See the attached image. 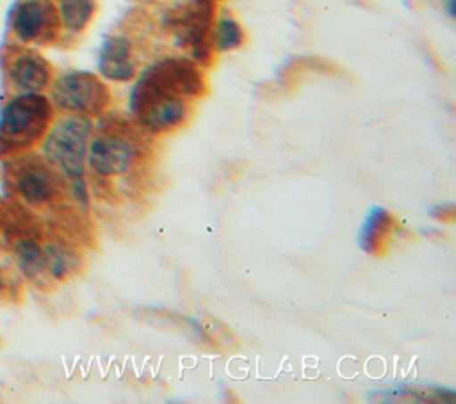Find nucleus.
<instances>
[{"label": "nucleus", "mask_w": 456, "mask_h": 404, "mask_svg": "<svg viewBox=\"0 0 456 404\" xmlns=\"http://www.w3.org/2000/svg\"><path fill=\"white\" fill-rule=\"evenodd\" d=\"M43 251H45L46 272L53 281H66L68 278L77 274L84 265L82 256L66 244L48 242L43 246Z\"/></svg>", "instance_id": "obj_12"}, {"label": "nucleus", "mask_w": 456, "mask_h": 404, "mask_svg": "<svg viewBox=\"0 0 456 404\" xmlns=\"http://www.w3.org/2000/svg\"><path fill=\"white\" fill-rule=\"evenodd\" d=\"M53 105L39 93H21L0 112V157L18 155L45 137Z\"/></svg>", "instance_id": "obj_3"}, {"label": "nucleus", "mask_w": 456, "mask_h": 404, "mask_svg": "<svg viewBox=\"0 0 456 404\" xmlns=\"http://www.w3.org/2000/svg\"><path fill=\"white\" fill-rule=\"evenodd\" d=\"M431 215H435L436 219L444 221V222H452L454 221V205H438L431 210Z\"/></svg>", "instance_id": "obj_17"}, {"label": "nucleus", "mask_w": 456, "mask_h": 404, "mask_svg": "<svg viewBox=\"0 0 456 404\" xmlns=\"http://www.w3.org/2000/svg\"><path fill=\"white\" fill-rule=\"evenodd\" d=\"M128 110L137 126L151 135L169 133L185 125L191 103L207 94V80L189 57H162L134 78Z\"/></svg>", "instance_id": "obj_1"}, {"label": "nucleus", "mask_w": 456, "mask_h": 404, "mask_svg": "<svg viewBox=\"0 0 456 404\" xmlns=\"http://www.w3.org/2000/svg\"><path fill=\"white\" fill-rule=\"evenodd\" d=\"M142 158L139 137L126 128H103L91 137L86 164L102 178H114L128 173Z\"/></svg>", "instance_id": "obj_7"}, {"label": "nucleus", "mask_w": 456, "mask_h": 404, "mask_svg": "<svg viewBox=\"0 0 456 404\" xmlns=\"http://www.w3.org/2000/svg\"><path fill=\"white\" fill-rule=\"evenodd\" d=\"M397 219L388 210L374 206L362 226L358 237L360 247L367 255L383 256L388 249V244L392 242L394 233L397 231Z\"/></svg>", "instance_id": "obj_10"}, {"label": "nucleus", "mask_w": 456, "mask_h": 404, "mask_svg": "<svg viewBox=\"0 0 456 404\" xmlns=\"http://www.w3.org/2000/svg\"><path fill=\"white\" fill-rule=\"evenodd\" d=\"M11 217H12V210H11V206H9V205L0 198V230L7 228V224H9Z\"/></svg>", "instance_id": "obj_18"}, {"label": "nucleus", "mask_w": 456, "mask_h": 404, "mask_svg": "<svg viewBox=\"0 0 456 404\" xmlns=\"http://www.w3.org/2000/svg\"><path fill=\"white\" fill-rule=\"evenodd\" d=\"M61 25L71 32H82L96 12V0H57Z\"/></svg>", "instance_id": "obj_14"}, {"label": "nucleus", "mask_w": 456, "mask_h": 404, "mask_svg": "<svg viewBox=\"0 0 456 404\" xmlns=\"http://www.w3.org/2000/svg\"><path fill=\"white\" fill-rule=\"evenodd\" d=\"M244 28L240 23L230 14L223 12L216 16L214 30H212V43L216 52H232L244 44Z\"/></svg>", "instance_id": "obj_15"}, {"label": "nucleus", "mask_w": 456, "mask_h": 404, "mask_svg": "<svg viewBox=\"0 0 456 404\" xmlns=\"http://www.w3.org/2000/svg\"><path fill=\"white\" fill-rule=\"evenodd\" d=\"M50 101L69 116L91 119L107 110L110 91L94 73L68 71L52 84Z\"/></svg>", "instance_id": "obj_6"}, {"label": "nucleus", "mask_w": 456, "mask_h": 404, "mask_svg": "<svg viewBox=\"0 0 456 404\" xmlns=\"http://www.w3.org/2000/svg\"><path fill=\"white\" fill-rule=\"evenodd\" d=\"M217 0H187L164 14V27L171 32L178 48L187 50L189 59L207 68L214 61L212 30Z\"/></svg>", "instance_id": "obj_4"}, {"label": "nucleus", "mask_w": 456, "mask_h": 404, "mask_svg": "<svg viewBox=\"0 0 456 404\" xmlns=\"http://www.w3.org/2000/svg\"><path fill=\"white\" fill-rule=\"evenodd\" d=\"M50 64L37 53L16 55L9 66V78L21 93H41L50 84Z\"/></svg>", "instance_id": "obj_11"}, {"label": "nucleus", "mask_w": 456, "mask_h": 404, "mask_svg": "<svg viewBox=\"0 0 456 404\" xmlns=\"http://www.w3.org/2000/svg\"><path fill=\"white\" fill-rule=\"evenodd\" d=\"M14 260L25 278L34 279L37 283L50 281V276L46 272L43 246H39L34 237H23L16 240Z\"/></svg>", "instance_id": "obj_13"}, {"label": "nucleus", "mask_w": 456, "mask_h": 404, "mask_svg": "<svg viewBox=\"0 0 456 404\" xmlns=\"http://www.w3.org/2000/svg\"><path fill=\"white\" fill-rule=\"evenodd\" d=\"M4 288V278H2V274H0V290Z\"/></svg>", "instance_id": "obj_20"}, {"label": "nucleus", "mask_w": 456, "mask_h": 404, "mask_svg": "<svg viewBox=\"0 0 456 404\" xmlns=\"http://www.w3.org/2000/svg\"><path fill=\"white\" fill-rule=\"evenodd\" d=\"M98 71L112 82H132L139 73V62L132 41L125 34H110L98 53Z\"/></svg>", "instance_id": "obj_9"}, {"label": "nucleus", "mask_w": 456, "mask_h": 404, "mask_svg": "<svg viewBox=\"0 0 456 404\" xmlns=\"http://www.w3.org/2000/svg\"><path fill=\"white\" fill-rule=\"evenodd\" d=\"M383 400L388 402H452L454 392L435 388H401L383 393Z\"/></svg>", "instance_id": "obj_16"}, {"label": "nucleus", "mask_w": 456, "mask_h": 404, "mask_svg": "<svg viewBox=\"0 0 456 404\" xmlns=\"http://www.w3.org/2000/svg\"><path fill=\"white\" fill-rule=\"evenodd\" d=\"M57 7L48 0H25L12 16V30L23 43H46L59 34Z\"/></svg>", "instance_id": "obj_8"}, {"label": "nucleus", "mask_w": 456, "mask_h": 404, "mask_svg": "<svg viewBox=\"0 0 456 404\" xmlns=\"http://www.w3.org/2000/svg\"><path fill=\"white\" fill-rule=\"evenodd\" d=\"M4 182L14 196L32 206L52 205L66 190L64 178L43 157L36 155L9 160L4 167Z\"/></svg>", "instance_id": "obj_5"}, {"label": "nucleus", "mask_w": 456, "mask_h": 404, "mask_svg": "<svg viewBox=\"0 0 456 404\" xmlns=\"http://www.w3.org/2000/svg\"><path fill=\"white\" fill-rule=\"evenodd\" d=\"M444 5H445V11H447V14L451 16V18H454V14H456V0H444Z\"/></svg>", "instance_id": "obj_19"}, {"label": "nucleus", "mask_w": 456, "mask_h": 404, "mask_svg": "<svg viewBox=\"0 0 456 404\" xmlns=\"http://www.w3.org/2000/svg\"><path fill=\"white\" fill-rule=\"evenodd\" d=\"M91 133V119L68 114L50 125L43 141V158L66 180L73 198L82 206H87L84 174Z\"/></svg>", "instance_id": "obj_2"}]
</instances>
